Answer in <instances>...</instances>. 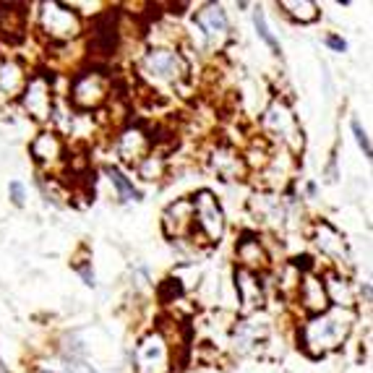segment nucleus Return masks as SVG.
<instances>
[{"instance_id": "5", "label": "nucleus", "mask_w": 373, "mask_h": 373, "mask_svg": "<svg viewBox=\"0 0 373 373\" xmlns=\"http://www.w3.org/2000/svg\"><path fill=\"white\" fill-rule=\"evenodd\" d=\"M71 105L76 110H97L110 99V78L97 68H86L71 78Z\"/></svg>"}, {"instance_id": "2", "label": "nucleus", "mask_w": 373, "mask_h": 373, "mask_svg": "<svg viewBox=\"0 0 373 373\" xmlns=\"http://www.w3.org/2000/svg\"><path fill=\"white\" fill-rule=\"evenodd\" d=\"M188 58L175 47H149L138 61L141 78L157 89H170V86L178 89L188 78Z\"/></svg>"}, {"instance_id": "25", "label": "nucleus", "mask_w": 373, "mask_h": 373, "mask_svg": "<svg viewBox=\"0 0 373 373\" xmlns=\"http://www.w3.org/2000/svg\"><path fill=\"white\" fill-rule=\"evenodd\" d=\"M253 26H256V34H259V37L264 39L269 47H272V53L280 55V42H277V37L272 34V29H269L267 16H264V11H261V8H256V11H253Z\"/></svg>"}, {"instance_id": "20", "label": "nucleus", "mask_w": 373, "mask_h": 373, "mask_svg": "<svg viewBox=\"0 0 373 373\" xmlns=\"http://www.w3.org/2000/svg\"><path fill=\"white\" fill-rule=\"evenodd\" d=\"M214 173L222 178V180H235L240 175V170H243V157H237L235 152H230V149H220V152H214Z\"/></svg>"}, {"instance_id": "18", "label": "nucleus", "mask_w": 373, "mask_h": 373, "mask_svg": "<svg viewBox=\"0 0 373 373\" xmlns=\"http://www.w3.org/2000/svg\"><path fill=\"white\" fill-rule=\"evenodd\" d=\"M26 71L19 61H3L0 63V92L6 97H19L26 84Z\"/></svg>"}, {"instance_id": "24", "label": "nucleus", "mask_w": 373, "mask_h": 373, "mask_svg": "<svg viewBox=\"0 0 373 373\" xmlns=\"http://www.w3.org/2000/svg\"><path fill=\"white\" fill-rule=\"evenodd\" d=\"M136 170H138V175L144 178V180H149V183H152V180H160V178L165 175L168 162H165V157H160V154L149 152L144 160L136 165Z\"/></svg>"}, {"instance_id": "15", "label": "nucleus", "mask_w": 373, "mask_h": 373, "mask_svg": "<svg viewBox=\"0 0 373 373\" xmlns=\"http://www.w3.org/2000/svg\"><path fill=\"white\" fill-rule=\"evenodd\" d=\"M31 157L37 165L42 168H55V165H63V157H66V144H63V138L55 133V131H39L34 141L29 146Z\"/></svg>"}, {"instance_id": "28", "label": "nucleus", "mask_w": 373, "mask_h": 373, "mask_svg": "<svg viewBox=\"0 0 373 373\" xmlns=\"http://www.w3.org/2000/svg\"><path fill=\"white\" fill-rule=\"evenodd\" d=\"M8 193H11V201H14V206H24V204H26V190H24L21 180H11V183H8Z\"/></svg>"}, {"instance_id": "31", "label": "nucleus", "mask_w": 373, "mask_h": 373, "mask_svg": "<svg viewBox=\"0 0 373 373\" xmlns=\"http://www.w3.org/2000/svg\"><path fill=\"white\" fill-rule=\"evenodd\" d=\"M327 180L329 183H337V180H339V173H337V157H332L327 165Z\"/></svg>"}, {"instance_id": "27", "label": "nucleus", "mask_w": 373, "mask_h": 373, "mask_svg": "<svg viewBox=\"0 0 373 373\" xmlns=\"http://www.w3.org/2000/svg\"><path fill=\"white\" fill-rule=\"evenodd\" d=\"M73 269H76L78 275H81V280H84V285H89V287H94L97 285V277H94V269L89 261H73Z\"/></svg>"}, {"instance_id": "8", "label": "nucleus", "mask_w": 373, "mask_h": 373, "mask_svg": "<svg viewBox=\"0 0 373 373\" xmlns=\"http://www.w3.org/2000/svg\"><path fill=\"white\" fill-rule=\"evenodd\" d=\"M264 128H267L269 133H275L280 141H285L292 152H300V149H303V131L297 128L295 115H292V110H290L282 99H275V102L269 105L267 113H264Z\"/></svg>"}, {"instance_id": "30", "label": "nucleus", "mask_w": 373, "mask_h": 373, "mask_svg": "<svg viewBox=\"0 0 373 373\" xmlns=\"http://www.w3.org/2000/svg\"><path fill=\"white\" fill-rule=\"evenodd\" d=\"M324 42H327V45L332 47L334 53H344V50H347V42H344L339 34H327V39H324Z\"/></svg>"}, {"instance_id": "10", "label": "nucleus", "mask_w": 373, "mask_h": 373, "mask_svg": "<svg viewBox=\"0 0 373 373\" xmlns=\"http://www.w3.org/2000/svg\"><path fill=\"white\" fill-rule=\"evenodd\" d=\"M235 292H237V300H240V313H243V316H251V313H256L267 303L261 277L248 272V269H240V267L235 269Z\"/></svg>"}, {"instance_id": "13", "label": "nucleus", "mask_w": 373, "mask_h": 373, "mask_svg": "<svg viewBox=\"0 0 373 373\" xmlns=\"http://www.w3.org/2000/svg\"><path fill=\"white\" fill-rule=\"evenodd\" d=\"M313 240H316V248H319L327 259L334 261V264H347V261H350V251H347V243H344L342 233H339L334 225H329L327 220L316 222Z\"/></svg>"}, {"instance_id": "7", "label": "nucleus", "mask_w": 373, "mask_h": 373, "mask_svg": "<svg viewBox=\"0 0 373 373\" xmlns=\"http://www.w3.org/2000/svg\"><path fill=\"white\" fill-rule=\"evenodd\" d=\"M136 373H173L170 371V342L162 332L149 334L136 344Z\"/></svg>"}, {"instance_id": "26", "label": "nucleus", "mask_w": 373, "mask_h": 373, "mask_svg": "<svg viewBox=\"0 0 373 373\" xmlns=\"http://www.w3.org/2000/svg\"><path fill=\"white\" fill-rule=\"evenodd\" d=\"M350 126H352V133H355V141H358V146L363 149V157H368V160H371L373 149H371V138H368V133L363 131L360 121H352Z\"/></svg>"}, {"instance_id": "1", "label": "nucleus", "mask_w": 373, "mask_h": 373, "mask_svg": "<svg viewBox=\"0 0 373 373\" xmlns=\"http://www.w3.org/2000/svg\"><path fill=\"white\" fill-rule=\"evenodd\" d=\"M352 324H355V313L352 308H327L319 316H311L300 329V347L313 358H321L327 352L337 350L339 344L347 339Z\"/></svg>"}, {"instance_id": "34", "label": "nucleus", "mask_w": 373, "mask_h": 373, "mask_svg": "<svg viewBox=\"0 0 373 373\" xmlns=\"http://www.w3.org/2000/svg\"><path fill=\"white\" fill-rule=\"evenodd\" d=\"M37 373H55V371H47V368H39Z\"/></svg>"}, {"instance_id": "6", "label": "nucleus", "mask_w": 373, "mask_h": 373, "mask_svg": "<svg viewBox=\"0 0 373 373\" xmlns=\"http://www.w3.org/2000/svg\"><path fill=\"white\" fill-rule=\"evenodd\" d=\"M19 97H21V107L34 121H50L53 118V81H50L47 73H31Z\"/></svg>"}, {"instance_id": "14", "label": "nucleus", "mask_w": 373, "mask_h": 373, "mask_svg": "<svg viewBox=\"0 0 373 373\" xmlns=\"http://www.w3.org/2000/svg\"><path fill=\"white\" fill-rule=\"evenodd\" d=\"M297 300L303 305L305 311L311 316H319L327 308H332L327 295V285H324V277L319 275H300V282H297Z\"/></svg>"}, {"instance_id": "21", "label": "nucleus", "mask_w": 373, "mask_h": 373, "mask_svg": "<svg viewBox=\"0 0 373 373\" xmlns=\"http://www.w3.org/2000/svg\"><path fill=\"white\" fill-rule=\"evenodd\" d=\"M280 8L292 19V21L311 24L319 19V6H316L313 0H282Z\"/></svg>"}, {"instance_id": "19", "label": "nucleus", "mask_w": 373, "mask_h": 373, "mask_svg": "<svg viewBox=\"0 0 373 373\" xmlns=\"http://www.w3.org/2000/svg\"><path fill=\"white\" fill-rule=\"evenodd\" d=\"M251 209L259 220H267L272 225H282L285 222V206L277 196H267V193H259V196L251 198Z\"/></svg>"}, {"instance_id": "22", "label": "nucleus", "mask_w": 373, "mask_h": 373, "mask_svg": "<svg viewBox=\"0 0 373 373\" xmlns=\"http://www.w3.org/2000/svg\"><path fill=\"white\" fill-rule=\"evenodd\" d=\"M105 173H107V178H110V183H113L115 193H118V198H121V201H141V198H144V196H141V190L133 185V180H128V178L123 175L118 168L107 165Z\"/></svg>"}, {"instance_id": "16", "label": "nucleus", "mask_w": 373, "mask_h": 373, "mask_svg": "<svg viewBox=\"0 0 373 373\" xmlns=\"http://www.w3.org/2000/svg\"><path fill=\"white\" fill-rule=\"evenodd\" d=\"M235 256H237V267L248 269L253 275H259L261 269L269 267V256L264 251V243H261L256 235H243L235 245Z\"/></svg>"}, {"instance_id": "32", "label": "nucleus", "mask_w": 373, "mask_h": 373, "mask_svg": "<svg viewBox=\"0 0 373 373\" xmlns=\"http://www.w3.org/2000/svg\"><path fill=\"white\" fill-rule=\"evenodd\" d=\"M305 193H308L311 198H316V183H308V185H305Z\"/></svg>"}, {"instance_id": "4", "label": "nucleus", "mask_w": 373, "mask_h": 373, "mask_svg": "<svg viewBox=\"0 0 373 373\" xmlns=\"http://www.w3.org/2000/svg\"><path fill=\"white\" fill-rule=\"evenodd\" d=\"M39 29L53 42H71L84 31V21L71 6L50 0V3H39Z\"/></svg>"}, {"instance_id": "17", "label": "nucleus", "mask_w": 373, "mask_h": 373, "mask_svg": "<svg viewBox=\"0 0 373 373\" xmlns=\"http://www.w3.org/2000/svg\"><path fill=\"white\" fill-rule=\"evenodd\" d=\"M26 31V11L16 3H0V37L6 42H19Z\"/></svg>"}, {"instance_id": "29", "label": "nucleus", "mask_w": 373, "mask_h": 373, "mask_svg": "<svg viewBox=\"0 0 373 373\" xmlns=\"http://www.w3.org/2000/svg\"><path fill=\"white\" fill-rule=\"evenodd\" d=\"M66 371L68 373H97L86 360L81 358H66Z\"/></svg>"}, {"instance_id": "3", "label": "nucleus", "mask_w": 373, "mask_h": 373, "mask_svg": "<svg viewBox=\"0 0 373 373\" xmlns=\"http://www.w3.org/2000/svg\"><path fill=\"white\" fill-rule=\"evenodd\" d=\"M193 204V233L190 237H201V243H220L225 235V212H222L220 201L212 190H198L196 196L190 198Z\"/></svg>"}, {"instance_id": "23", "label": "nucleus", "mask_w": 373, "mask_h": 373, "mask_svg": "<svg viewBox=\"0 0 373 373\" xmlns=\"http://www.w3.org/2000/svg\"><path fill=\"white\" fill-rule=\"evenodd\" d=\"M264 332H267L264 327H256V324H251V321H240V324L235 327V332H233V342H235V347L240 352H248L253 344H259Z\"/></svg>"}, {"instance_id": "12", "label": "nucleus", "mask_w": 373, "mask_h": 373, "mask_svg": "<svg viewBox=\"0 0 373 373\" xmlns=\"http://www.w3.org/2000/svg\"><path fill=\"white\" fill-rule=\"evenodd\" d=\"M115 149H118V157H121L126 165H133V168H136L138 162L152 152V138H149V133H146L141 126H128V128L121 131Z\"/></svg>"}, {"instance_id": "11", "label": "nucleus", "mask_w": 373, "mask_h": 373, "mask_svg": "<svg viewBox=\"0 0 373 373\" xmlns=\"http://www.w3.org/2000/svg\"><path fill=\"white\" fill-rule=\"evenodd\" d=\"M162 230L170 240H185L193 233V204L190 198H178L162 214Z\"/></svg>"}, {"instance_id": "9", "label": "nucleus", "mask_w": 373, "mask_h": 373, "mask_svg": "<svg viewBox=\"0 0 373 373\" xmlns=\"http://www.w3.org/2000/svg\"><path fill=\"white\" fill-rule=\"evenodd\" d=\"M193 26L196 31L204 37L206 45H225V39L230 37V24H228V16L222 11V6L217 3H206L201 11L196 14L193 19Z\"/></svg>"}, {"instance_id": "33", "label": "nucleus", "mask_w": 373, "mask_h": 373, "mask_svg": "<svg viewBox=\"0 0 373 373\" xmlns=\"http://www.w3.org/2000/svg\"><path fill=\"white\" fill-rule=\"evenodd\" d=\"M0 373H11V371H8L6 363H3V358H0Z\"/></svg>"}]
</instances>
